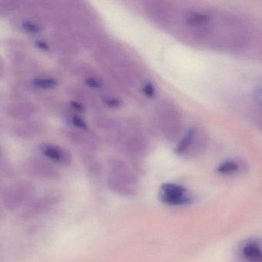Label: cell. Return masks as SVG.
Returning <instances> with one entry per match:
<instances>
[{"mask_svg":"<svg viewBox=\"0 0 262 262\" xmlns=\"http://www.w3.org/2000/svg\"><path fill=\"white\" fill-rule=\"evenodd\" d=\"M106 103L107 105L111 107H116L119 105V101L115 99H108V100H106Z\"/></svg>","mask_w":262,"mask_h":262,"instance_id":"15","label":"cell"},{"mask_svg":"<svg viewBox=\"0 0 262 262\" xmlns=\"http://www.w3.org/2000/svg\"><path fill=\"white\" fill-rule=\"evenodd\" d=\"M42 151L44 156H47V158L52 159L54 162H59V163H63L66 162L63 153L57 147L53 146V145H47V146L43 147Z\"/></svg>","mask_w":262,"mask_h":262,"instance_id":"5","label":"cell"},{"mask_svg":"<svg viewBox=\"0 0 262 262\" xmlns=\"http://www.w3.org/2000/svg\"><path fill=\"white\" fill-rule=\"evenodd\" d=\"M73 122L74 125H76V126L79 127V128H82V129H87V128H88L85 121H84L83 119H81L79 116H73Z\"/></svg>","mask_w":262,"mask_h":262,"instance_id":"12","label":"cell"},{"mask_svg":"<svg viewBox=\"0 0 262 262\" xmlns=\"http://www.w3.org/2000/svg\"><path fill=\"white\" fill-rule=\"evenodd\" d=\"M194 136H195V128H191L187 132L185 136H184L182 140L181 141L179 145H178L176 151L178 154L182 155L185 152L187 149L189 148L190 145L192 143L193 139H194Z\"/></svg>","mask_w":262,"mask_h":262,"instance_id":"7","label":"cell"},{"mask_svg":"<svg viewBox=\"0 0 262 262\" xmlns=\"http://www.w3.org/2000/svg\"><path fill=\"white\" fill-rule=\"evenodd\" d=\"M36 189L33 184L17 182L7 187L2 191V202L9 211H15L28 205L33 199Z\"/></svg>","mask_w":262,"mask_h":262,"instance_id":"1","label":"cell"},{"mask_svg":"<svg viewBox=\"0 0 262 262\" xmlns=\"http://www.w3.org/2000/svg\"><path fill=\"white\" fill-rule=\"evenodd\" d=\"M187 190L182 185L174 183H165L161 186L159 198L168 205H184L189 204L191 199L187 196Z\"/></svg>","mask_w":262,"mask_h":262,"instance_id":"3","label":"cell"},{"mask_svg":"<svg viewBox=\"0 0 262 262\" xmlns=\"http://www.w3.org/2000/svg\"><path fill=\"white\" fill-rule=\"evenodd\" d=\"M37 43L38 47L40 48L41 50H48L49 47L46 42H42V41H39V42H36Z\"/></svg>","mask_w":262,"mask_h":262,"instance_id":"17","label":"cell"},{"mask_svg":"<svg viewBox=\"0 0 262 262\" xmlns=\"http://www.w3.org/2000/svg\"><path fill=\"white\" fill-rule=\"evenodd\" d=\"M60 201L61 195L59 193L50 192L42 194L37 199H33L27 205L23 213V216L26 219H30L44 214L54 208Z\"/></svg>","mask_w":262,"mask_h":262,"instance_id":"2","label":"cell"},{"mask_svg":"<svg viewBox=\"0 0 262 262\" xmlns=\"http://www.w3.org/2000/svg\"><path fill=\"white\" fill-rule=\"evenodd\" d=\"M108 186L113 192L120 195L132 196L137 193L136 181L126 172L115 173L110 176Z\"/></svg>","mask_w":262,"mask_h":262,"instance_id":"4","label":"cell"},{"mask_svg":"<svg viewBox=\"0 0 262 262\" xmlns=\"http://www.w3.org/2000/svg\"><path fill=\"white\" fill-rule=\"evenodd\" d=\"M245 257L251 260H258L262 258V251L260 247L255 243H248L242 250Z\"/></svg>","mask_w":262,"mask_h":262,"instance_id":"6","label":"cell"},{"mask_svg":"<svg viewBox=\"0 0 262 262\" xmlns=\"http://www.w3.org/2000/svg\"><path fill=\"white\" fill-rule=\"evenodd\" d=\"M23 27L29 33H35L39 31V27L30 22H24L23 24Z\"/></svg>","mask_w":262,"mask_h":262,"instance_id":"11","label":"cell"},{"mask_svg":"<svg viewBox=\"0 0 262 262\" xmlns=\"http://www.w3.org/2000/svg\"><path fill=\"white\" fill-rule=\"evenodd\" d=\"M33 82L36 86L39 88L51 89L56 85V81L55 79H48V78L34 79Z\"/></svg>","mask_w":262,"mask_h":262,"instance_id":"10","label":"cell"},{"mask_svg":"<svg viewBox=\"0 0 262 262\" xmlns=\"http://www.w3.org/2000/svg\"><path fill=\"white\" fill-rule=\"evenodd\" d=\"M239 165L235 161H226L217 166V171L219 174H229L236 172L238 170Z\"/></svg>","mask_w":262,"mask_h":262,"instance_id":"8","label":"cell"},{"mask_svg":"<svg viewBox=\"0 0 262 262\" xmlns=\"http://www.w3.org/2000/svg\"><path fill=\"white\" fill-rule=\"evenodd\" d=\"M209 20V17L207 15L201 13H193L188 17V23L191 25H200L205 24Z\"/></svg>","mask_w":262,"mask_h":262,"instance_id":"9","label":"cell"},{"mask_svg":"<svg viewBox=\"0 0 262 262\" xmlns=\"http://www.w3.org/2000/svg\"><path fill=\"white\" fill-rule=\"evenodd\" d=\"M85 83H86V85H88L89 86L92 87V88H99V87H100L99 82H98L96 79H93V78L86 79V80H85Z\"/></svg>","mask_w":262,"mask_h":262,"instance_id":"14","label":"cell"},{"mask_svg":"<svg viewBox=\"0 0 262 262\" xmlns=\"http://www.w3.org/2000/svg\"><path fill=\"white\" fill-rule=\"evenodd\" d=\"M144 93L148 97H152L155 94V89L151 82H147L143 89Z\"/></svg>","mask_w":262,"mask_h":262,"instance_id":"13","label":"cell"},{"mask_svg":"<svg viewBox=\"0 0 262 262\" xmlns=\"http://www.w3.org/2000/svg\"><path fill=\"white\" fill-rule=\"evenodd\" d=\"M72 106L74 110H77V111L79 112H83L84 108L81 104L78 103V102H72Z\"/></svg>","mask_w":262,"mask_h":262,"instance_id":"16","label":"cell"}]
</instances>
